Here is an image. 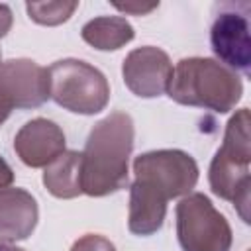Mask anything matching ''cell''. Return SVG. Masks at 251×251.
I'll list each match as a JSON object with an SVG mask.
<instances>
[{"label": "cell", "mask_w": 251, "mask_h": 251, "mask_svg": "<svg viewBox=\"0 0 251 251\" xmlns=\"http://www.w3.org/2000/svg\"><path fill=\"white\" fill-rule=\"evenodd\" d=\"M127 227L135 235H153L163 227L167 202L186 196L198 182L194 157L180 149L147 151L133 161Z\"/></svg>", "instance_id": "1"}, {"label": "cell", "mask_w": 251, "mask_h": 251, "mask_svg": "<svg viewBox=\"0 0 251 251\" xmlns=\"http://www.w3.org/2000/svg\"><path fill=\"white\" fill-rule=\"evenodd\" d=\"M133 137V120L126 112H112L90 129L80 153L82 194L94 198L108 196L127 184Z\"/></svg>", "instance_id": "2"}, {"label": "cell", "mask_w": 251, "mask_h": 251, "mask_svg": "<svg viewBox=\"0 0 251 251\" xmlns=\"http://www.w3.org/2000/svg\"><path fill=\"white\" fill-rule=\"evenodd\" d=\"M171 100L226 114L241 100L243 84L237 73L208 57L180 59L169 84Z\"/></svg>", "instance_id": "3"}, {"label": "cell", "mask_w": 251, "mask_h": 251, "mask_svg": "<svg viewBox=\"0 0 251 251\" xmlns=\"http://www.w3.org/2000/svg\"><path fill=\"white\" fill-rule=\"evenodd\" d=\"M251 141H249V110H237L224 131L222 147L216 151L208 180L216 196L231 202L241 220L249 224V188H251Z\"/></svg>", "instance_id": "4"}, {"label": "cell", "mask_w": 251, "mask_h": 251, "mask_svg": "<svg viewBox=\"0 0 251 251\" xmlns=\"http://www.w3.org/2000/svg\"><path fill=\"white\" fill-rule=\"evenodd\" d=\"M49 98L69 112L92 116L106 108L110 86L106 76L80 59H61L49 69Z\"/></svg>", "instance_id": "5"}, {"label": "cell", "mask_w": 251, "mask_h": 251, "mask_svg": "<svg viewBox=\"0 0 251 251\" xmlns=\"http://www.w3.org/2000/svg\"><path fill=\"white\" fill-rule=\"evenodd\" d=\"M176 237L182 251H229L231 227L202 192L186 194L176 204Z\"/></svg>", "instance_id": "6"}, {"label": "cell", "mask_w": 251, "mask_h": 251, "mask_svg": "<svg viewBox=\"0 0 251 251\" xmlns=\"http://www.w3.org/2000/svg\"><path fill=\"white\" fill-rule=\"evenodd\" d=\"M210 29V43L214 55L224 67L233 73L249 75L251 69V41H249V2H227L218 6Z\"/></svg>", "instance_id": "7"}, {"label": "cell", "mask_w": 251, "mask_h": 251, "mask_svg": "<svg viewBox=\"0 0 251 251\" xmlns=\"http://www.w3.org/2000/svg\"><path fill=\"white\" fill-rule=\"evenodd\" d=\"M126 86L139 98H155L169 90L173 65L169 55L153 45L137 47L127 53L122 65Z\"/></svg>", "instance_id": "8"}, {"label": "cell", "mask_w": 251, "mask_h": 251, "mask_svg": "<svg viewBox=\"0 0 251 251\" xmlns=\"http://www.w3.org/2000/svg\"><path fill=\"white\" fill-rule=\"evenodd\" d=\"M0 86L14 108H39L49 100V73L31 59H10L0 65Z\"/></svg>", "instance_id": "9"}, {"label": "cell", "mask_w": 251, "mask_h": 251, "mask_svg": "<svg viewBox=\"0 0 251 251\" xmlns=\"http://www.w3.org/2000/svg\"><path fill=\"white\" fill-rule=\"evenodd\" d=\"M14 151L20 161L31 169L47 167L61 153H65V133L51 120H29L16 133Z\"/></svg>", "instance_id": "10"}, {"label": "cell", "mask_w": 251, "mask_h": 251, "mask_svg": "<svg viewBox=\"0 0 251 251\" xmlns=\"http://www.w3.org/2000/svg\"><path fill=\"white\" fill-rule=\"evenodd\" d=\"M39 210L35 198L24 188L0 190V239H27L37 226Z\"/></svg>", "instance_id": "11"}, {"label": "cell", "mask_w": 251, "mask_h": 251, "mask_svg": "<svg viewBox=\"0 0 251 251\" xmlns=\"http://www.w3.org/2000/svg\"><path fill=\"white\" fill-rule=\"evenodd\" d=\"M80 153L65 151L43 171V184L55 198H76L80 188Z\"/></svg>", "instance_id": "12"}, {"label": "cell", "mask_w": 251, "mask_h": 251, "mask_svg": "<svg viewBox=\"0 0 251 251\" xmlns=\"http://www.w3.org/2000/svg\"><path fill=\"white\" fill-rule=\"evenodd\" d=\"M82 39L98 51H116L135 35L131 24L122 16H100L86 22L80 29Z\"/></svg>", "instance_id": "13"}, {"label": "cell", "mask_w": 251, "mask_h": 251, "mask_svg": "<svg viewBox=\"0 0 251 251\" xmlns=\"http://www.w3.org/2000/svg\"><path fill=\"white\" fill-rule=\"evenodd\" d=\"M78 8L76 0H57V2H27V16L41 25H59L67 22Z\"/></svg>", "instance_id": "14"}, {"label": "cell", "mask_w": 251, "mask_h": 251, "mask_svg": "<svg viewBox=\"0 0 251 251\" xmlns=\"http://www.w3.org/2000/svg\"><path fill=\"white\" fill-rule=\"evenodd\" d=\"M71 251H116L114 243L102 235L86 233L80 239H76L71 247Z\"/></svg>", "instance_id": "15"}, {"label": "cell", "mask_w": 251, "mask_h": 251, "mask_svg": "<svg viewBox=\"0 0 251 251\" xmlns=\"http://www.w3.org/2000/svg\"><path fill=\"white\" fill-rule=\"evenodd\" d=\"M120 12H126V14H137V16H141V14H147V12H151V10H155L159 4L157 2H151V4H133V2H126V4H114Z\"/></svg>", "instance_id": "16"}, {"label": "cell", "mask_w": 251, "mask_h": 251, "mask_svg": "<svg viewBox=\"0 0 251 251\" xmlns=\"http://www.w3.org/2000/svg\"><path fill=\"white\" fill-rule=\"evenodd\" d=\"M12 10L6 4H0V37H4L12 27Z\"/></svg>", "instance_id": "17"}, {"label": "cell", "mask_w": 251, "mask_h": 251, "mask_svg": "<svg viewBox=\"0 0 251 251\" xmlns=\"http://www.w3.org/2000/svg\"><path fill=\"white\" fill-rule=\"evenodd\" d=\"M12 110H14V102L10 100V96L4 92V88L0 86V126L8 120V116L12 114Z\"/></svg>", "instance_id": "18"}, {"label": "cell", "mask_w": 251, "mask_h": 251, "mask_svg": "<svg viewBox=\"0 0 251 251\" xmlns=\"http://www.w3.org/2000/svg\"><path fill=\"white\" fill-rule=\"evenodd\" d=\"M12 180H14V171H12V167L0 157V190L8 188V186L12 184Z\"/></svg>", "instance_id": "19"}, {"label": "cell", "mask_w": 251, "mask_h": 251, "mask_svg": "<svg viewBox=\"0 0 251 251\" xmlns=\"http://www.w3.org/2000/svg\"><path fill=\"white\" fill-rule=\"evenodd\" d=\"M0 251H24L20 247H14V245H8V243H2L0 241Z\"/></svg>", "instance_id": "20"}, {"label": "cell", "mask_w": 251, "mask_h": 251, "mask_svg": "<svg viewBox=\"0 0 251 251\" xmlns=\"http://www.w3.org/2000/svg\"><path fill=\"white\" fill-rule=\"evenodd\" d=\"M0 61H2V51H0Z\"/></svg>", "instance_id": "21"}]
</instances>
